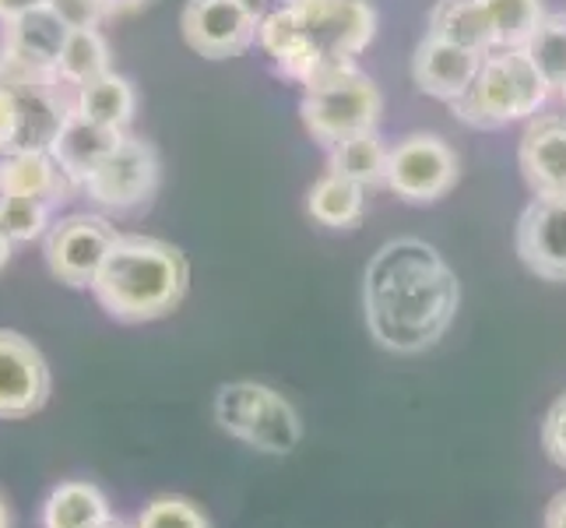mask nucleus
Instances as JSON below:
<instances>
[{
    "label": "nucleus",
    "mask_w": 566,
    "mask_h": 528,
    "mask_svg": "<svg viewBox=\"0 0 566 528\" xmlns=\"http://www.w3.org/2000/svg\"><path fill=\"white\" fill-rule=\"evenodd\" d=\"M127 131H113L99 121H92L82 110H67L61 127H56L53 142H50V155L56 159V166L64 169V176L74 184V190H82L88 184V176L99 169L109 155L116 152V145L124 142Z\"/></svg>",
    "instance_id": "4468645a"
},
{
    "label": "nucleus",
    "mask_w": 566,
    "mask_h": 528,
    "mask_svg": "<svg viewBox=\"0 0 566 528\" xmlns=\"http://www.w3.org/2000/svg\"><path fill=\"white\" fill-rule=\"evenodd\" d=\"M387 159L390 148L380 138V131H363L338 142L335 148H327V169L348 176V180H356L366 190L387 187Z\"/></svg>",
    "instance_id": "4be33fe9"
},
{
    "label": "nucleus",
    "mask_w": 566,
    "mask_h": 528,
    "mask_svg": "<svg viewBox=\"0 0 566 528\" xmlns=\"http://www.w3.org/2000/svg\"><path fill=\"white\" fill-rule=\"evenodd\" d=\"M303 127L321 148H335L338 142L363 131H377L384 116V95L369 74L356 64H338L314 74L303 85Z\"/></svg>",
    "instance_id": "39448f33"
},
{
    "label": "nucleus",
    "mask_w": 566,
    "mask_h": 528,
    "mask_svg": "<svg viewBox=\"0 0 566 528\" xmlns=\"http://www.w3.org/2000/svg\"><path fill=\"white\" fill-rule=\"evenodd\" d=\"M482 56L485 53L443 43V39L426 32L422 43L416 46V56H412V82L422 95H429V100H440L451 106L468 92V85L475 82Z\"/></svg>",
    "instance_id": "2eb2a0df"
},
{
    "label": "nucleus",
    "mask_w": 566,
    "mask_h": 528,
    "mask_svg": "<svg viewBox=\"0 0 566 528\" xmlns=\"http://www.w3.org/2000/svg\"><path fill=\"white\" fill-rule=\"evenodd\" d=\"M310 219L324 229H356L366 219V187L338 173H324L306 194Z\"/></svg>",
    "instance_id": "aec40b11"
},
{
    "label": "nucleus",
    "mask_w": 566,
    "mask_h": 528,
    "mask_svg": "<svg viewBox=\"0 0 566 528\" xmlns=\"http://www.w3.org/2000/svg\"><path fill=\"white\" fill-rule=\"evenodd\" d=\"M549 95L553 89L528 50H490L482 56L475 82L458 103H451V113L475 131H500L538 116Z\"/></svg>",
    "instance_id": "20e7f679"
},
{
    "label": "nucleus",
    "mask_w": 566,
    "mask_h": 528,
    "mask_svg": "<svg viewBox=\"0 0 566 528\" xmlns=\"http://www.w3.org/2000/svg\"><path fill=\"white\" fill-rule=\"evenodd\" d=\"M39 518H43V528H99L113 518V507L95 483L67 479L50 490Z\"/></svg>",
    "instance_id": "a211bd4d"
},
{
    "label": "nucleus",
    "mask_w": 566,
    "mask_h": 528,
    "mask_svg": "<svg viewBox=\"0 0 566 528\" xmlns=\"http://www.w3.org/2000/svg\"><path fill=\"white\" fill-rule=\"evenodd\" d=\"M545 528H566V490L556 494L545 507Z\"/></svg>",
    "instance_id": "2f4dec72"
},
{
    "label": "nucleus",
    "mask_w": 566,
    "mask_h": 528,
    "mask_svg": "<svg viewBox=\"0 0 566 528\" xmlns=\"http://www.w3.org/2000/svg\"><path fill=\"white\" fill-rule=\"evenodd\" d=\"M0 528H14L11 507H8V500H4V497H0Z\"/></svg>",
    "instance_id": "c9c22d12"
},
{
    "label": "nucleus",
    "mask_w": 566,
    "mask_h": 528,
    "mask_svg": "<svg viewBox=\"0 0 566 528\" xmlns=\"http://www.w3.org/2000/svg\"><path fill=\"white\" fill-rule=\"evenodd\" d=\"M563 103H566V92H563Z\"/></svg>",
    "instance_id": "4c0bfd02"
},
{
    "label": "nucleus",
    "mask_w": 566,
    "mask_h": 528,
    "mask_svg": "<svg viewBox=\"0 0 566 528\" xmlns=\"http://www.w3.org/2000/svg\"><path fill=\"white\" fill-rule=\"evenodd\" d=\"M214 423L232 441L264 455H289L303 441V420L282 391L258 381L222 384L214 395Z\"/></svg>",
    "instance_id": "423d86ee"
},
{
    "label": "nucleus",
    "mask_w": 566,
    "mask_h": 528,
    "mask_svg": "<svg viewBox=\"0 0 566 528\" xmlns=\"http://www.w3.org/2000/svg\"><path fill=\"white\" fill-rule=\"evenodd\" d=\"M461 176L458 155L440 134L416 131L390 145L387 159V190L398 194L405 205H437L454 190Z\"/></svg>",
    "instance_id": "0eeeda50"
},
{
    "label": "nucleus",
    "mask_w": 566,
    "mask_h": 528,
    "mask_svg": "<svg viewBox=\"0 0 566 528\" xmlns=\"http://www.w3.org/2000/svg\"><path fill=\"white\" fill-rule=\"evenodd\" d=\"M53 391L50 363L22 331L0 328V420H29L43 413Z\"/></svg>",
    "instance_id": "9d476101"
},
{
    "label": "nucleus",
    "mask_w": 566,
    "mask_h": 528,
    "mask_svg": "<svg viewBox=\"0 0 566 528\" xmlns=\"http://www.w3.org/2000/svg\"><path fill=\"white\" fill-rule=\"evenodd\" d=\"M190 289L180 247L142 232H120L92 282V300L116 324H151L177 310Z\"/></svg>",
    "instance_id": "7ed1b4c3"
},
{
    "label": "nucleus",
    "mask_w": 566,
    "mask_h": 528,
    "mask_svg": "<svg viewBox=\"0 0 566 528\" xmlns=\"http://www.w3.org/2000/svg\"><path fill=\"white\" fill-rule=\"evenodd\" d=\"M18 134H22V110H18L14 92L0 89V155L18 148Z\"/></svg>",
    "instance_id": "c756f323"
},
{
    "label": "nucleus",
    "mask_w": 566,
    "mask_h": 528,
    "mask_svg": "<svg viewBox=\"0 0 566 528\" xmlns=\"http://www.w3.org/2000/svg\"><path fill=\"white\" fill-rule=\"evenodd\" d=\"M46 8L61 18L71 32L74 29H99L103 22H109L106 0H46Z\"/></svg>",
    "instance_id": "cd10ccee"
},
{
    "label": "nucleus",
    "mask_w": 566,
    "mask_h": 528,
    "mask_svg": "<svg viewBox=\"0 0 566 528\" xmlns=\"http://www.w3.org/2000/svg\"><path fill=\"white\" fill-rule=\"evenodd\" d=\"M11 253H14V244H11V237L4 229H0V271L8 268V261H11Z\"/></svg>",
    "instance_id": "f704fd0d"
},
{
    "label": "nucleus",
    "mask_w": 566,
    "mask_h": 528,
    "mask_svg": "<svg viewBox=\"0 0 566 528\" xmlns=\"http://www.w3.org/2000/svg\"><path fill=\"white\" fill-rule=\"evenodd\" d=\"M458 303V276L426 240H390L366 265V328L387 352L419 356L433 349L454 324Z\"/></svg>",
    "instance_id": "f257e3e1"
},
{
    "label": "nucleus",
    "mask_w": 566,
    "mask_h": 528,
    "mask_svg": "<svg viewBox=\"0 0 566 528\" xmlns=\"http://www.w3.org/2000/svg\"><path fill=\"white\" fill-rule=\"evenodd\" d=\"M116 240H120V232L103 215L77 211L67 215V219H56L43 237V258L50 276L71 289H92Z\"/></svg>",
    "instance_id": "6e6552de"
},
{
    "label": "nucleus",
    "mask_w": 566,
    "mask_h": 528,
    "mask_svg": "<svg viewBox=\"0 0 566 528\" xmlns=\"http://www.w3.org/2000/svg\"><path fill=\"white\" fill-rule=\"evenodd\" d=\"M243 4H247V11H250L253 18H258V25H261L264 18L282 4V0H243Z\"/></svg>",
    "instance_id": "72a5a7b5"
},
{
    "label": "nucleus",
    "mask_w": 566,
    "mask_h": 528,
    "mask_svg": "<svg viewBox=\"0 0 566 528\" xmlns=\"http://www.w3.org/2000/svg\"><path fill=\"white\" fill-rule=\"evenodd\" d=\"M542 447L559 468H566V391L553 402L542 423Z\"/></svg>",
    "instance_id": "c85d7f7f"
},
{
    "label": "nucleus",
    "mask_w": 566,
    "mask_h": 528,
    "mask_svg": "<svg viewBox=\"0 0 566 528\" xmlns=\"http://www.w3.org/2000/svg\"><path fill=\"white\" fill-rule=\"evenodd\" d=\"M151 0H106V11L109 18H120V14H134V11H142L148 8Z\"/></svg>",
    "instance_id": "473e14b6"
},
{
    "label": "nucleus",
    "mask_w": 566,
    "mask_h": 528,
    "mask_svg": "<svg viewBox=\"0 0 566 528\" xmlns=\"http://www.w3.org/2000/svg\"><path fill=\"white\" fill-rule=\"evenodd\" d=\"M134 528H211V521L193 500L163 494L145 504V511L138 515Z\"/></svg>",
    "instance_id": "bb28decb"
},
{
    "label": "nucleus",
    "mask_w": 566,
    "mask_h": 528,
    "mask_svg": "<svg viewBox=\"0 0 566 528\" xmlns=\"http://www.w3.org/2000/svg\"><path fill=\"white\" fill-rule=\"evenodd\" d=\"M374 35L369 0H282L258 25V46L282 77L306 85L327 68L356 64Z\"/></svg>",
    "instance_id": "f03ea898"
},
{
    "label": "nucleus",
    "mask_w": 566,
    "mask_h": 528,
    "mask_svg": "<svg viewBox=\"0 0 566 528\" xmlns=\"http://www.w3.org/2000/svg\"><path fill=\"white\" fill-rule=\"evenodd\" d=\"M517 166L535 198H566V110L532 116L517 142Z\"/></svg>",
    "instance_id": "ddd939ff"
},
{
    "label": "nucleus",
    "mask_w": 566,
    "mask_h": 528,
    "mask_svg": "<svg viewBox=\"0 0 566 528\" xmlns=\"http://www.w3.org/2000/svg\"><path fill=\"white\" fill-rule=\"evenodd\" d=\"M159 176H163L159 148L127 131L124 142L116 145V152L88 176L82 194L99 208L134 211V208H142L155 198V190H159Z\"/></svg>",
    "instance_id": "1a4fd4ad"
},
{
    "label": "nucleus",
    "mask_w": 566,
    "mask_h": 528,
    "mask_svg": "<svg viewBox=\"0 0 566 528\" xmlns=\"http://www.w3.org/2000/svg\"><path fill=\"white\" fill-rule=\"evenodd\" d=\"M46 0H0V22H14V18H22L35 8H43Z\"/></svg>",
    "instance_id": "7c9ffc66"
},
{
    "label": "nucleus",
    "mask_w": 566,
    "mask_h": 528,
    "mask_svg": "<svg viewBox=\"0 0 566 528\" xmlns=\"http://www.w3.org/2000/svg\"><path fill=\"white\" fill-rule=\"evenodd\" d=\"M67 35H71V29L43 4V8H35L4 25V46L0 50L25 68L56 71V61H61Z\"/></svg>",
    "instance_id": "f3484780"
},
{
    "label": "nucleus",
    "mask_w": 566,
    "mask_h": 528,
    "mask_svg": "<svg viewBox=\"0 0 566 528\" xmlns=\"http://www.w3.org/2000/svg\"><path fill=\"white\" fill-rule=\"evenodd\" d=\"M53 226V205L39 198H22V194H0V229L8 232L11 244H32L46 237Z\"/></svg>",
    "instance_id": "a878e982"
},
{
    "label": "nucleus",
    "mask_w": 566,
    "mask_h": 528,
    "mask_svg": "<svg viewBox=\"0 0 566 528\" xmlns=\"http://www.w3.org/2000/svg\"><path fill=\"white\" fill-rule=\"evenodd\" d=\"M426 32L443 39V43H454L464 50H475V53L496 50L490 14H485L479 0H437L433 11H429Z\"/></svg>",
    "instance_id": "6ab92c4d"
},
{
    "label": "nucleus",
    "mask_w": 566,
    "mask_h": 528,
    "mask_svg": "<svg viewBox=\"0 0 566 528\" xmlns=\"http://www.w3.org/2000/svg\"><path fill=\"white\" fill-rule=\"evenodd\" d=\"M99 528H134V525H130V521H124V518H116V515H113V518H109V521H103Z\"/></svg>",
    "instance_id": "e433bc0d"
},
{
    "label": "nucleus",
    "mask_w": 566,
    "mask_h": 528,
    "mask_svg": "<svg viewBox=\"0 0 566 528\" xmlns=\"http://www.w3.org/2000/svg\"><path fill=\"white\" fill-rule=\"evenodd\" d=\"M106 71H113V50L106 43V35L99 29H74L64 43L61 61H56V77L77 92L82 85L103 77Z\"/></svg>",
    "instance_id": "5701e85b"
},
{
    "label": "nucleus",
    "mask_w": 566,
    "mask_h": 528,
    "mask_svg": "<svg viewBox=\"0 0 566 528\" xmlns=\"http://www.w3.org/2000/svg\"><path fill=\"white\" fill-rule=\"evenodd\" d=\"M74 184L56 166L50 148H18L0 155V194H22V198H39L61 208L71 201Z\"/></svg>",
    "instance_id": "dca6fc26"
},
{
    "label": "nucleus",
    "mask_w": 566,
    "mask_h": 528,
    "mask_svg": "<svg viewBox=\"0 0 566 528\" xmlns=\"http://www.w3.org/2000/svg\"><path fill=\"white\" fill-rule=\"evenodd\" d=\"M521 265L545 282H566V198H535L514 229Z\"/></svg>",
    "instance_id": "f8f14e48"
},
{
    "label": "nucleus",
    "mask_w": 566,
    "mask_h": 528,
    "mask_svg": "<svg viewBox=\"0 0 566 528\" xmlns=\"http://www.w3.org/2000/svg\"><path fill=\"white\" fill-rule=\"evenodd\" d=\"M553 92H566V14H545V22L524 46Z\"/></svg>",
    "instance_id": "393cba45"
},
{
    "label": "nucleus",
    "mask_w": 566,
    "mask_h": 528,
    "mask_svg": "<svg viewBox=\"0 0 566 528\" xmlns=\"http://www.w3.org/2000/svg\"><path fill=\"white\" fill-rule=\"evenodd\" d=\"M479 4L490 14L496 50H524L549 14L542 0H479Z\"/></svg>",
    "instance_id": "b1692460"
},
{
    "label": "nucleus",
    "mask_w": 566,
    "mask_h": 528,
    "mask_svg": "<svg viewBox=\"0 0 566 528\" xmlns=\"http://www.w3.org/2000/svg\"><path fill=\"white\" fill-rule=\"evenodd\" d=\"M74 110H82L85 116L113 131H127L134 124V113H138V89H134L130 77L106 71L103 77L74 92Z\"/></svg>",
    "instance_id": "412c9836"
},
{
    "label": "nucleus",
    "mask_w": 566,
    "mask_h": 528,
    "mask_svg": "<svg viewBox=\"0 0 566 528\" xmlns=\"http://www.w3.org/2000/svg\"><path fill=\"white\" fill-rule=\"evenodd\" d=\"M180 32L193 53L208 61H229L258 43V18L247 11L243 0H187Z\"/></svg>",
    "instance_id": "9b49d317"
}]
</instances>
